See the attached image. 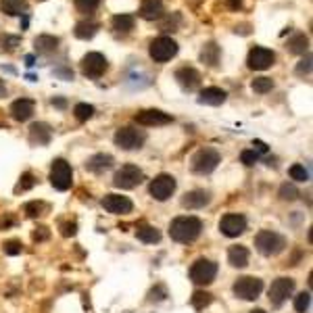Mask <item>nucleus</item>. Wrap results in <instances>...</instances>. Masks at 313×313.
<instances>
[{
	"label": "nucleus",
	"instance_id": "19",
	"mask_svg": "<svg viewBox=\"0 0 313 313\" xmlns=\"http://www.w3.org/2000/svg\"><path fill=\"white\" fill-rule=\"evenodd\" d=\"M209 203H211V194L207 190H190V192H186L182 198V205L186 209H203Z\"/></svg>",
	"mask_w": 313,
	"mask_h": 313
},
{
	"label": "nucleus",
	"instance_id": "49",
	"mask_svg": "<svg viewBox=\"0 0 313 313\" xmlns=\"http://www.w3.org/2000/svg\"><path fill=\"white\" fill-rule=\"evenodd\" d=\"M253 146H255V148L259 150V152H267V150H269V148H267V144H265V142H261V140H255V142H253Z\"/></svg>",
	"mask_w": 313,
	"mask_h": 313
},
{
	"label": "nucleus",
	"instance_id": "36",
	"mask_svg": "<svg viewBox=\"0 0 313 313\" xmlns=\"http://www.w3.org/2000/svg\"><path fill=\"white\" fill-rule=\"evenodd\" d=\"M44 209H46V205L42 203V200H32V203L25 205L23 211L27 213V217L36 219V217H40V215H44Z\"/></svg>",
	"mask_w": 313,
	"mask_h": 313
},
{
	"label": "nucleus",
	"instance_id": "17",
	"mask_svg": "<svg viewBox=\"0 0 313 313\" xmlns=\"http://www.w3.org/2000/svg\"><path fill=\"white\" fill-rule=\"evenodd\" d=\"M176 80L188 92H192V90H197L200 86V73L194 67H180L176 71Z\"/></svg>",
	"mask_w": 313,
	"mask_h": 313
},
{
	"label": "nucleus",
	"instance_id": "44",
	"mask_svg": "<svg viewBox=\"0 0 313 313\" xmlns=\"http://www.w3.org/2000/svg\"><path fill=\"white\" fill-rule=\"evenodd\" d=\"M297 73L298 75H309L311 73V54H307V57L297 65Z\"/></svg>",
	"mask_w": 313,
	"mask_h": 313
},
{
	"label": "nucleus",
	"instance_id": "14",
	"mask_svg": "<svg viewBox=\"0 0 313 313\" xmlns=\"http://www.w3.org/2000/svg\"><path fill=\"white\" fill-rule=\"evenodd\" d=\"M276 61V54L274 50H269V48H263V46H255L253 50L248 52V67L255 69V71H265V69H269L271 65H274Z\"/></svg>",
	"mask_w": 313,
	"mask_h": 313
},
{
	"label": "nucleus",
	"instance_id": "5",
	"mask_svg": "<svg viewBox=\"0 0 313 313\" xmlns=\"http://www.w3.org/2000/svg\"><path fill=\"white\" fill-rule=\"evenodd\" d=\"M148 54H150V59L155 63H167V61H171L178 54V42L173 38H167V36L155 38L150 42Z\"/></svg>",
	"mask_w": 313,
	"mask_h": 313
},
{
	"label": "nucleus",
	"instance_id": "26",
	"mask_svg": "<svg viewBox=\"0 0 313 313\" xmlns=\"http://www.w3.org/2000/svg\"><path fill=\"white\" fill-rule=\"evenodd\" d=\"M0 11L4 13V15H23V13L27 11V2L25 0H2L0 2Z\"/></svg>",
	"mask_w": 313,
	"mask_h": 313
},
{
	"label": "nucleus",
	"instance_id": "47",
	"mask_svg": "<svg viewBox=\"0 0 313 313\" xmlns=\"http://www.w3.org/2000/svg\"><path fill=\"white\" fill-rule=\"evenodd\" d=\"M0 42L6 46V48H15L19 44V38H13V36H4V38H0Z\"/></svg>",
	"mask_w": 313,
	"mask_h": 313
},
{
	"label": "nucleus",
	"instance_id": "18",
	"mask_svg": "<svg viewBox=\"0 0 313 313\" xmlns=\"http://www.w3.org/2000/svg\"><path fill=\"white\" fill-rule=\"evenodd\" d=\"M9 111H11V117L15 121H27L33 115V111H36V102H33L32 99H17L11 104Z\"/></svg>",
	"mask_w": 313,
	"mask_h": 313
},
{
	"label": "nucleus",
	"instance_id": "22",
	"mask_svg": "<svg viewBox=\"0 0 313 313\" xmlns=\"http://www.w3.org/2000/svg\"><path fill=\"white\" fill-rule=\"evenodd\" d=\"M248 248L247 247H240V245H234L230 247L228 250V261L232 267H247L248 265Z\"/></svg>",
	"mask_w": 313,
	"mask_h": 313
},
{
	"label": "nucleus",
	"instance_id": "30",
	"mask_svg": "<svg viewBox=\"0 0 313 313\" xmlns=\"http://www.w3.org/2000/svg\"><path fill=\"white\" fill-rule=\"evenodd\" d=\"M200 59H203L209 67H215L219 63V46L213 44V42H209V44H205L203 52H200Z\"/></svg>",
	"mask_w": 313,
	"mask_h": 313
},
{
	"label": "nucleus",
	"instance_id": "2",
	"mask_svg": "<svg viewBox=\"0 0 313 313\" xmlns=\"http://www.w3.org/2000/svg\"><path fill=\"white\" fill-rule=\"evenodd\" d=\"M255 247L261 255L265 257H274L278 253H282L284 247H286V240L282 238L280 234L271 232V230H261L259 234L255 236Z\"/></svg>",
	"mask_w": 313,
	"mask_h": 313
},
{
	"label": "nucleus",
	"instance_id": "33",
	"mask_svg": "<svg viewBox=\"0 0 313 313\" xmlns=\"http://www.w3.org/2000/svg\"><path fill=\"white\" fill-rule=\"evenodd\" d=\"M73 115H75V119L78 121H88L90 117L94 115V107L92 104H86V102H80V104H75Z\"/></svg>",
	"mask_w": 313,
	"mask_h": 313
},
{
	"label": "nucleus",
	"instance_id": "25",
	"mask_svg": "<svg viewBox=\"0 0 313 313\" xmlns=\"http://www.w3.org/2000/svg\"><path fill=\"white\" fill-rule=\"evenodd\" d=\"M33 46H36V50L40 54H50L54 52L59 48V38H54V36H38L36 40H33Z\"/></svg>",
	"mask_w": 313,
	"mask_h": 313
},
{
	"label": "nucleus",
	"instance_id": "40",
	"mask_svg": "<svg viewBox=\"0 0 313 313\" xmlns=\"http://www.w3.org/2000/svg\"><path fill=\"white\" fill-rule=\"evenodd\" d=\"M278 194H280V198L282 200H295L297 197H298V190H297V186L295 184H282L280 186V192H278Z\"/></svg>",
	"mask_w": 313,
	"mask_h": 313
},
{
	"label": "nucleus",
	"instance_id": "1",
	"mask_svg": "<svg viewBox=\"0 0 313 313\" xmlns=\"http://www.w3.org/2000/svg\"><path fill=\"white\" fill-rule=\"evenodd\" d=\"M200 230H203V221L194 215H182V217H176L169 226V236L171 240L180 242V245H188V242H194L200 236Z\"/></svg>",
	"mask_w": 313,
	"mask_h": 313
},
{
	"label": "nucleus",
	"instance_id": "42",
	"mask_svg": "<svg viewBox=\"0 0 313 313\" xmlns=\"http://www.w3.org/2000/svg\"><path fill=\"white\" fill-rule=\"evenodd\" d=\"M99 4H100V0H75V6L82 13H92Z\"/></svg>",
	"mask_w": 313,
	"mask_h": 313
},
{
	"label": "nucleus",
	"instance_id": "39",
	"mask_svg": "<svg viewBox=\"0 0 313 313\" xmlns=\"http://www.w3.org/2000/svg\"><path fill=\"white\" fill-rule=\"evenodd\" d=\"M288 173H290V178L295 180V182H307V180H309V171L305 169L303 165H298V163L292 165L288 169Z\"/></svg>",
	"mask_w": 313,
	"mask_h": 313
},
{
	"label": "nucleus",
	"instance_id": "45",
	"mask_svg": "<svg viewBox=\"0 0 313 313\" xmlns=\"http://www.w3.org/2000/svg\"><path fill=\"white\" fill-rule=\"evenodd\" d=\"M148 297H150V301H163V298L167 297V290H165L163 284H159V286H155V288L150 290Z\"/></svg>",
	"mask_w": 313,
	"mask_h": 313
},
{
	"label": "nucleus",
	"instance_id": "15",
	"mask_svg": "<svg viewBox=\"0 0 313 313\" xmlns=\"http://www.w3.org/2000/svg\"><path fill=\"white\" fill-rule=\"evenodd\" d=\"M171 121H173V117L163 113V111H159V109H146V111H140V113L136 115V123L144 125V128H152V125H167Z\"/></svg>",
	"mask_w": 313,
	"mask_h": 313
},
{
	"label": "nucleus",
	"instance_id": "24",
	"mask_svg": "<svg viewBox=\"0 0 313 313\" xmlns=\"http://www.w3.org/2000/svg\"><path fill=\"white\" fill-rule=\"evenodd\" d=\"M111 165H113V157H111V155H104V152H100V155H94L92 159H88L86 169H88V171H92V173H102L104 169H109Z\"/></svg>",
	"mask_w": 313,
	"mask_h": 313
},
{
	"label": "nucleus",
	"instance_id": "3",
	"mask_svg": "<svg viewBox=\"0 0 313 313\" xmlns=\"http://www.w3.org/2000/svg\"><path fill=\"white\" fill-rule=\"evenodd\" d=\"M221 163V155L215 148H198L190 159L192 171L194 173H211L217 169V165Z\"/></svg>",
	"mask_w": 313,
	"mask_h": 313
},
{
	"label": "nucleus",
	"instance_id": "37",
	"mask_svg": "<svg viewBox=\"0 0 313 313\" xmlns=\"http://www.w3.org/2000/svg\"><path fill=\"white\" fill-rule=\"evenodd\" d=\"M309 305H311V295H309V292H301V295L295 297V309H297V313H307Z\"/></svg>",
	"mask_w": 313,
	"mask_h": 313
},
{
	"label": "nucleus",
	"instance_id": "27",
	"mask_svg": "<svg viewBox=\"0 0 313 313\" xmlns=\"http://www.w3.org/2000/svg\"><path fill=\"white\" fill-rule=\"evenodd\" d=\"M134 23H136V19L132 15H115L113 21H111V27L117 33H130L134 30Z\"/></svg>",
	"mask_w": 313,
	"mask_h": 313
},
{
	"label": "nucleus",
	"instance_id": "21",
	"mask_svg": "<svg viewBox=\"0 0 313 313\" xmlns=\"http://www.w3.org/2000/svg\"><path fill=\"white\" fill-rule=\"evenodd\" d=\"M52 138V130L48 123H33L30 128V140L32 144H48Z\"/></svg>",
	"mask_w": 313,
	"mask_h": 313
},
{
	"label": "nucleus",
	"instance_id": "32",
	"mask_svg": "<svg viewBox=\"0 0 313 313\" xmlns=\"http://www.w3.org/2000/svg\"><path fill=\"white\" fill-rule=\"evenodd\" d=\"M211 301H213V295H211V292H207V290H197L192 295V298H190L192 307L197 309V311H203L205 307H209V305H211Z\"/></svg>",
	"mask_w": 313,
	"mask_h": 313
},
{
	"label": "nucleus",
	"instance_id": "51",
	"mask_svg": "<svg viewBox=\"0 0 313 313\" xmlns=\"http://www.w3.org/2000/svg\"><path fill=\"white\" fill-rule=\"evenodd\" d=\"M250 313H265V311H263V309H253Z\"/></svg>",
	"mask_w": 313,
	"mask_h": 313
},
{
	"label": "nucleus",
	"instance_id": "7",
	"mask_svg": "<svg viewBox=\"0 0 313 313\" xmlns=\"http://www.w3.org/2000/svg\"><path fill=\"white\" fill-rule=\"evenodd\" d=\"M50 184L61 192H65V190H69V188L73 186V171H71V165H69L65 159H57V161H52Z\"/></svg>",
	"mask_w": 313,
	"mask_h": 313
},
{
	"label": "nucleus",
	"instance_id": "13",
	"mask_svg": "<svg viewBox=\"0 0 313 313\" xmlns=\"http://www.w3.org/2000/svg\"><path fill=\"white\" fill-rule=\"evenodd\" d=\"M107 67H109V63L100 52H88L86 57L82 59V73L86 75V78H92V80L100 78V75L107 71Z\"/></svg>",
	"mask_w": 313,
	"mask_h": 313
},
{
	"label": "nucleus",
	"instance_id": "28",
	"mask_svg": "<svg viewBox=\"0 0 313 313\" xmlns=\"http://www.w3.org/2000/svg\"><path fill=\"white\" fill-rule=\"evenodd\" d=\"M136 236H138V240L146 242V245H155V242L161 240V232L152 226H140L136 230Z\"/></svg>",
	"mask_w": 313,
	"mask_h": 313
},
{
	"label": "nucleus",
	"instance_id": "52",
	"mask_svg": "<svg viewBox=\"0 0 313 313\" xmlns=\"http://www.w3.org/2000/svg\"><path fill=\"white\" fill-rule=\"evenodd\" d=\"M0 90H2V82H0Z\"/></svg>",
	"mask_w": 313,
	"mask_h": 313
},
{
	"label": "nucleus",
	"instance_id": "16",
	"mask_svg": "<svg viewBox=\"0 0 313 313\" xmlns=\"http://www.w3.org/2000/svg\"><path fill=\"white\" fill-rule=\"evenodd\" d=\"M102 207L113 215H125V213H132L134 203L128 197H121V194H107L102 198Z\"/></svg>",
	"mask_w": 313,
	"mask_h": 313
},
{
	"label": "nucleus",
	"instance_id": "35",
	"mask_svg": "<svg viewBox=\"0 0 313 313\" xmlns=\"http://www.w3.org/2000/svg\"><path fill=\"white\" fill-rule=\"evenodd\" d=\"M36 186V178H33V173L32 171H25L23 176H21V180H19V184L15 186V192L19 194V192H27L30 188H33Z\"/></svg>",
	"mask_w": 313,
	"mask_h": 313
},
{
	"label": "nucleus",
	"instance_id": "6",
	"mask_svg": "<svg viewBox=\"0 0 313 313\" xmlns=\"http://www.w3.org/2000/svg\"><path fill=\"white\" fill-rule=\"evenodd\" d=\"M215 276H217V263H213L211 259H205V257L197 259L190 267V280L194 284H198V286L211 284L215 280Z\"/></svg>",
	"mask_w": 313,
	"mask_h": 313
},
{
	"label": "nucleus",
	"instance_id": "10",
	"mask_svg": "<svg viewBox=\"0 0 313 313\" xmlns=\"http://www.w3.org/2000/svg\"><path fill=\"white\" fill-rule=\"evenodd\" d=\"M148 192L155 200H161L163 203V200H167L173 192H176V178L169 176V173H159V176L150 182Z\"/></svg>",
	"mask_w": 313,
	"mask_h": 313
},
{
	"label": "nucleus",
	"instance_id": "38",
	"mask_svg": "<svg viewBox=\"0 0 313 313\" xmlns=\"http://www.w3.org/2000/svg\"><path fill=\"white\" fill-rule=\"evenodd\" d=\"M2 250H4L6 255H11V257L21 255V250H23V242L17 240V238H11V240H6L4 245H2Z\"/></svg>",
	"mask_w": 313,
	"mask_h": 313
},
{
	"label": "nucleus",
	"instance_id": "8",
	"mask_svg": "<svg viewBox=\"0 0 313 313\" xmlns=\"http://www.w3.org/2000/svg\"><path fill=\"white\" fill-rule=\"evenodd\" d=\"M142 180H144L142 169H138L136 165H123L121 169L115 171L113 184L117 188H121V190H132V188H136L138 184H142Z\"/></svg>",
	"mask_w": 313,
	"mask_h": 313
},
{
	"label": "nucleus",
	"instance_id": "11",
	"mask_svg": "<svg viewBox=\"0 0 313 313\" xmlns=\"http://www.w3.org/2000/svg\"><path fill=\"white\" fill-rule=\"evenodd\" d=\"M292 292H295V280L292 278H278L269 286V303L280 307Z\"/></svg>",
	"mask_w": 313,
	"mask_h": 313
},
{
	"label": "nucleus",
	"instance_id": "31",
	"mask_svg": "<svg viewBox=\"0 0 313 313\" xmlns=\"http://www.w3.org/2000/svg\"><path fill=\"white\" fill-rule=\"evenodd\" d=\"M99 30V23H94V21H82V23L75 25V36L80 40H90Z\"/></svg>",
	"mask_w": 313,
	"mask_h": 313
},
{
	"label": "nucleus",
	"instance_id": "50",
	"mask_svg": "<svg viewBox=\"0 0 313 313\" xmlns=\"http://www.w3.org/2000/svg\"><path fill=\"white\" fill-rule=\"evenodd\" d=\"M52 104H57V107H65V100H63V99H52Z\"/></svg>",
	"mask_w": 313,
	"mask_h": 313
},
{
	"label": "nucleus",
	"instance_id": "9",
	"mask_svg": "<svg viewBox=\"0 0 313 313\" xmlns=\"http://www.w3.org/2000/svg\"><path fill=\"white\" fill-rule=\"evenodd\" d=\"M144 140H146V134L142 130H136V128H119L115 132V144L123 150L142 148Z\"/></svg>",
	"mask_w": 313,
	"mask_h": 313
},
{
	"label": "nucleus",
	"instance_id": "12",
	"mask_svg": "<svg viewBox=\"0 0 313 313\" xmlns=\"http://www.w3.org/2000/svg\"><path fill=\"white\" fill-rule=\"evenodd\" d=\"M219 230L224 236H228V238H238V236L245 234V230H247V217L240 213H228L221 217Z\"/></svg>",
	"mask_w": 313,
	"mask_h": 313
},
{
	"label": "nucleus",
	"instance_id": "23",
	"mask_svg": "<svg viewBox=\"0 0 313 313\" xmlns=\"http://www.w3.org/2000/svg\"><path fill=\"white\" fill-rule=\"evenodd\" d=\"M140 17L148 19V21L161 19L163 17V2H161V0H142Z\"/></svg>",
	"mask_w": 313,
	"mask_h": 313
},
{
	"label": "nucleus",
	"instance_id": "20",
	"mask_svg": "<svg viewBox=\"0 0 313 313\" xmlns=\"http://www.w3.org/2000/svg\"><path fill=\"white\" fill-rule=\"evenodd\" d=\"M228 99V92L226 90H221V88H205L203 92H200L198 96V102L200 104H209V107H219V104H224Z\"/></svg>",
	"mask_w": 313,
	"mask_h": 313
},
{
	"label": "nucleus",
	"instance_id": "46",
	"mask_svg": "<svg viewBox=\"0 0 313 313\" xmlns=\"http://www.w3.org/2000/svg\"><path fill=\"white\" fill-rule=\"evenodd\" d=\"M240 161L245 165H255L257 163V152L255 150H242L240 152Z\"/></svg>",
	"mask_w": 313,
	"mask_h": 313
},
{
	"label": "nucleus",
	"instance_id": "4",
	"mask_svg": "<svg viewBox=\"0 0 313 313\" xmlns=\"http://www.w3.org/2000/svg\"><path fill=\"white\" fill-rule=\"evenodd\" d=\"M234 295L242 298V301H255L259 298V295L263 292V280L261 278H255V276H242L238 280L234 282Z\"/></svg>",
	"mask_w": 313,
	"mask_h": 313
},
{
	"label": "nucleus",
	"instance_id": "48",
	"mask_svg": "<svg viewBox=\"0 0 313 313\" xmlns=\"http://www.w3.org/2000/svg\"><path fill=\"white\" fill-rule=\"evenodd\" d=\"M228 6L232 11H240L242 9V0H228Z\"/></svg>",
	"mask_w": 313,
	"mask_h": 313
},
{
	"label": "nucleus",
	"instance_id": "34",
	"mask_svg": "<svg viewBox=\"0 0 313 313\" xmlns=\"http://www.w3.org/2000/svg\"><path fill=\"white\" fill-rule=\"evenodd\" d=\"M250 88H253V92L257 94H267L271 88H274V82L271 78H255L253 83H250Z\"/></svg>",
	"mask_w": 313,
	"mask_h": 313
},
{
	"label": "nucleus",
	"instance_id": "41",
	"mask_svg": "<svg viewBox=\"0 0 313 313\" xmlns=\"http://www.w3.org/2000/svg\"><path fill=\"white\" fill-rule=\"evenodd\" d=\"M48 238H50V230H48L46 226H38L32 232V240L33 242H46Z\"/></svg>",
	"mask_w": 313,
	"mask_h": 313
},
{
	"label": "nucleus",
	"instance_id": "43",
	"mask_svg": "<svg viewBox=\"0 0 313 313\" xmlns=\"http://www.w3.org/2000/svg\"><path fill=\"white\" fill-rule=\"evenodd\" d=\"M61 234L69 238V236H75L78 234V224L75 221H65V224H61Z\"/></svg>",
	"mask_w": 313,
	"mask_h": 313
},
{
	"label": "nucleus",
	"instance_id": "29",
	"mask_svg": "<svg viewBox=\"0 0 313 313\" xmlns=\"http://www.w3.org/2000/svg\"><path fill=\"white\" fill-rule=\"evenodd\" d=\"M288 50L292 54H305L309 50V38L305 36V33H297V36L288 42Z\"/></svg>",
	"mask_w": 313,
	"mask_h": 313
}]
</instances>
